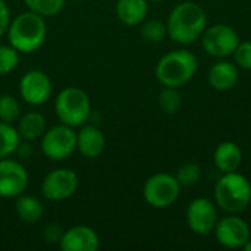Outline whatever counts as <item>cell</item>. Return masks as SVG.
Returning <instances> with one entry per match:
<instances>
[{
  "instance_id": "1",
  "label": "cell",
  "mask_w": 251,
  "mask_h": 251,
  "mask_svg": "<svg viewBox=\"0 0 251 251\" xmlns=\"http://www.w3.org/2000/svg\"><path fill=\"white\" fill-rule=\"evenodd\" d=\"M168 37L178 44H191L200 40L207 26L206 10L196 1L176 4L166 21Z\"/></svg>"
},
{
  "instance_id": "2",
  "label": "cell",
  "mask_w": 251,
  "mask_h": 251,
  "mask_svg": "<svg viewBox=\"0 0 251 251\" xmlns=\"http://www.w3.org/2000/svg\"><path fill=\"white\" fill-rule=\"evenodd\" d=\"M6 34L9 44L19 53H34L44 44L47 37L46 18L32 10L22 12L10 19Z\"/></svg>"
},
{
  "instance_id": "3",
  "label": "cell",
  "mask_w": 251,
  "mask_h": 251,
  "mask_svg": "<svg viewBox=\"0 0 251 251\" xmlns=\"http://www.w3.org/2000/svg\"><path fill=\"white\" fill-rule=\"evenodd\" d=\"M199 68V62L194 53L185 49H178L166 53L156 65L154 74L157 81L163 87L181 88L188 84Z\"/></svg>"
},
{
  "instance_id": "4",
  "label": "cell",
  "mask_w": 251,
  "mask_h": 251,
  "mask_svg": "<svg viewBox=\"0 0 251 251\" xmlns=\"http://www.w3.org/2000/svg\"><path fill=\"white\" fill-rule=\"evenodd\" d=\"M215 203L228 215L244 212L251 203V182L238 171L224 174L215 185Z\"/></svg>"
},
{
  "instance_id": "5",
  "label": "cell",
  "mask_w": 251,
  "mask_h": 251,
  "mask_svg": "<svg viewBox=\"0 0 251 251\" xmlns=\"http://www.w3.org/2000/svg\"><path fill=\"white\" fill-rule=\"evenodd\" d=\"M91 101L88 94L78 87H65L54 99V113L60 124L76 128L91 118Z\"/></svg>"
},
{
  "instance_id": "6",
  "label": "cell",
  "mask_w": 251,
  "mask_h": 251,
  "mask_svg": "<svg viewBox=\"0 0 251 251\" xmlns=\"http://www.w3.org/2000/svg\"><path fill=\"white\" fill-rule=\"evenodd\" d=\"M40 149L49 160L62 162L76 150V132L65 124L53 125L40 138Z\"/></svg>"
},
{
  "instance_id": "7",
  "label": "cell",
  "mask_w": 251,
  "mask_h": 251,
  "mask_svg": "<svg viewBox=\"0 0 251 251\" xmlns=\"http://www.w3.org/2000/svg\"><path fill=\"white\" fill-rule=\"evenodd\" d=\"M181 188L182 187L176 181L175 175L160 172L151 175L144 182L143 197L149 206L154 209H166L178 200Z\"/></svg>"
},
{
  "instance_id": "8",
  "label": "cell",
  "mask_w": 251,
  "mask_h": 251,
  "mask_svg": "<svg viewBox=\"0 0 251 251\" xmlns=\"http://www.w3.org/2000/svg\"><path fill=\"white\" fill-rule=\"evenodd\" d=\"M200 40L204 51L218 59H225L232 56L238 43L241 41L237 31L226 24H216L212 26H206Z\"/></svg>"
},
{
  "instance_id": "9",
  "label": "cell",
  "mask_w": 251,
  "mask_h": 251,
  "mask_svg": "<svg viewBox=\"0 0 251 251\" xmlns=\"http://www.w3.org/2000/svg\"><path fill=\"white\" fill-rule=\"evenodd\" d=\"M79 185L76 172L68 168L50 171L41 181V194L49 201H63L71 199Z\"/></svg>"
},
{
  "instance_id": "10",
  "label": "cell",
  "mask_w": 251,
  "mask_h": 251,
  "mask_svg": "<svg viewBox=\"0 0 251 251\" xmlns=\"http://www.w3.org/2000/svg\"><path fill=\"white\" fill-rule=\"evenodd\" d=\"M19 96L29 106L44 104L53 93V84L50 76L40 69H31L19 79Z\"/></svg>"
},
{
  "instance_id": "11",
  "label": "cell",
  "mask_w": 251,
  "mask_h": 251,
  "mask_svg": "<svg viewBox=\"0 0 251 251\" xmlns=\"http://www.w3.org/2000/svg\"><path fill=\"white\" fill-rule=\"evenodd\" d=\"M28 172L19 160L0 159V199L9 200L24 194L28 187Z\"/></svg>"
},
{
  "instance_id": "12",
  "label": "cell",
  "mask_w": 251,
  "mask_h": 251,
  "mask_svg": "<svg viewBox=\"0 0 251 251\" xmlns=\"http://www.w3.org/2000/svg\"><path fill=\"white\" fill-rule=\"evenodd\" d=\"M218 206L215 201L199 197L194 199L187 207V224L188 228L197 235L212 234L218 224Z\"/></svg>"
},
{
  "instance_id": "13",
  "label": "cell",
  "mask_w": 251,
  "mask_h": 251,
  "mask_svg": "<svg viewBox=\"0 0 251 251\" xmlns=\"http://www.w3.org/2000/svg\"><path fill=\"white\" fill-rule=\"evenodd\" d=\"M213 232L222 247L232 250L243 249V246L251 238L249 224L237 215H228L219 219Z\"/></svg>"
},
{
  "instance_id": "14",
  "label": "cell",
  "mask_w": 251,
  "mask_h": 251,
  "mask_svg": "<svg viewBox=\"0 0 251 251\" xmlns=\"http://www.w3.org/2000/svg\"><path fill=\"white\" fill-rule=\"evenodd\" d=\"M59 247L62 251H97L100 249V237L91 226L75 225L63 231Z\"/></svg>"
},
{
  "instance_id": "15",
  "label": "cell",
  "mask_w": 251,
  "mask_h": 251,
  "mask_svg": "<svg viewBox=\"0 0 251 251\" xmlns=\"http://www.w3.org/2000/svg\"><path fill=\"white\" fill-rule=\"evenodd\" d=\"M106 149V137L103 131L91 125H82L76 132V150L87 159H97Z\"/></svg>"
},
{
  "instance_id": "16",
  "label": "cell",
  "mask_w": 251,
  "mask_h": 251,
  "mask_svg": "<svg viewBox=\"0 0 251 251\" xmlns=\"http://www.w3.org/2000/svg\"><path fill=\"white\" fill-rule=\"evenodd\" d=\"M209 84L218 91H228L234 88L240 79V68L228 60L216 62L207 74Z\"/></svg>"
},
{
  "instance_id": "17",
  "label": "cell",
  "mask_w": 251,
  "mask_h": 251,
  "mask_svg": "<svg viewBox=\"0 0 251 251\" xmlns=\"http://www.w3.org/2000/svg\"><path fill=\"white\" fill-rule=\"evenodd\" d=\"M213 162L222 174L235 172L243 163V150L234 141H224L215 149Z\"/></svg>"
},
{
  "instance_id": "18",
  "label": "cell",
  "mask_w": 251,
  "mask_h": 251,
  "mask_svg": "<svg viewBox=\"0 0 251 251\" xmlns=\"http://www.w3.org/2000/svg\"><path fill=\"white\" fill-rule=\"evenodd\" d=\"M116 16L118 19L128 26H135L146 21L149 13L147 0H118L116 3Z\"/></svg>"
},
{
  "instance_id": "19",
  "label": "cell",
  "mask_w": 251,
  "mask_h": 251,
  "mask_svg": "<svg viewBox=\"0 0 251 251\" xmlns=\"http://www.w3.org/2000/svg\"><path fill=\"white\" fill-rule=\"evenodd\" d=\"M16 129L22 140L35 141V140H40L43 137V134L46 132L47 122H46V118L43 113H40L37 110H31V112L21 115V118L18 119Z\"/></svg>"
},
{
  "instance_id": "20",
  "label": "cell",
  "mask_w": 251,
  "mask_h": 251,
  "mask_svg": "<svg viewBox=\"0 0 251 251\" xmlns=\"http://www.w3.org/2000/svg\"><path fill=\"white\" fill-rule=\"evenodd\" d=\"M15 212L19 221L25 224H37L44 216V204L34 196L21 194L16 197Z\"/></svg>"
},
{
  "instance_id": "21",
  "label": "cell",
  "mask_w": 251,
  "mask_h": 251,
  "mask_svg": "<svg viewBox=\"0 0 251 251\" xmlns=\"http://www.w3.org/2000/svg\"><path fill=\"white\" fill-rule=\"evenodd\" d=\"M21 141L19 132L13 124L0 121V159L10 157Z\"/></svg>"
},
{
  "instance_id": "22",
  "label": "cell",
  "mask_w": 251,
  "mask_h": 251,
  "mask_svg": "<svg viewBox=\"0 0 251 251\" xmlns=\"http://www.w3.org/2000/svg\"><path fill=\"white\" fill-rule=\"evenodd\" d=\"M159 107L166 115L176 113L182 106V96L179 93V88L174 87H163L157 97Z\"/></svg>"
},
{
  "instance_id": "23",
  "label": "cell",
  "mask_w": 251,
  "mask_h": 251,
  "mask_svg": "<svg viewBox=\"0 0 251 251\" xmlns=\"http://www.w3.org/2000/svg\"><path fill=\"white\" fill-rule=\"evenodd\" d=\"M140 34H141L143 40H146L147 43H160L168 37L166 22H162L159 19L143 21Z\"/></svg>"
},
{
  "instance_id": "24",
  "label": "cell",
  "mask_w": 251,
  "mask_h": 251,
  "mask_svg": "<svg viewBox=\"0 0 251 251\" xmlns=\"http://www.w3.org/2000/svg\"><path fill=\"white\" fill-rule=\"evenodd\" d=\"M66 0H24L28 10H32L44 18L57 15L63 9Z\"/></svg>"
},
{
  "instance_id": "25",
  "label": "cell",
  "mask_w": 251,
  "mask_h": 251,
  "mask_svg": "<svg viewBox=\"0 0 251 251\" xmlns=\"http://www.w3.org/2000/svg\"><path fill=\"white\" fill-rule=\"evenodd\" d=\"M21 115V104L16 97H13L12 94L0 96V121L13 124L18 122Z\"/></svg>"
},
{
  "instance_id": "26",
  "label": "cell",
  "mask_w": 251,
  "mask_h": 251,
  "mask_svg": "<svg viewBox=\"0 0 251 251\" xmlns=\"http://www.w3.org/2000/svg\"><path fill=\"white\" fill-rule=\"evenodd\" d=\"M175 178L181 187H193L201 179V168L194 162H187L178 168Z\"/></svg>"
},
{
  "instance_id": "27",
  "label": "cell",
  "mask_w": 251,
  "mask_h": 251,
  "mask_svg": "<svg viewBox=\"0 0 251 251\" xmlns=\"http://www.w3.org/2000/svg\"><path fill=\"white\" fill-rule=\"evenodd\" d=\"M21 60V53L10 44H0V75L13 72Z\"/></svg>"
},
{
  "instance_id": "28",
  "label": "cell",
  "mask_w": 251,
  "mask_h": 251,
  "mask_svg": "<svg viewBox=\"0 0 251 251\" xmlns=\"http://www.w3.org/2000/svg\"><path fill=\"white\" fill-rule=\"evenodd\" d=\"M234 60L235 65L241 69L250 71L251 69V41H240L235 51H234Z\"/></svg>"
},
{
  "instance_id": "29",
  "label": "cell",
  "mask_w": 251,
  "mask_h": 251,
  "mask_svg": "<svg viewBox=\"0 0 251 251\" xmlns=\"http://www.w3.org/2000/svg\"><path fill=\"white\" fill-rule=\"evenodd\" d=\"M43 235H44L46 243H49V244H57V246H59V243H60V240H62V235H63V229H62L60 225L51 224V225L46 226Z\"/></svg>"
},
{
  "instance_id": "30",
  "label": "cell",
  "mask_w": 251,
  "mask_h": 251,
  "mask_svg": "<svg viewBox=\"0 0 251 251\" xmlns=\"http://www.w3.org/2000/svg\"><path fill=\"white\" fill-rule=\"evenodd\" d=\"M10 19H12V16H10V9H9L7 3L4 0H0V37L6 34Z\"/></svg>"
},
{
  "instance_id": "31",
  "label": "cell",
  "mask_w": 251,
  "mask_h": 251,
  "mask_svg": "<svg viewBox=\"0 0 251 251\" xmlns=\"http://www.w3.org/2000/svg\"><path fill=\"white\" fill-rule=\"evenodd\" d=\"M34 153V147H32V141H28V140H22L19 141L16 150H15V154L21 159V160H26L32 156Z\"/></svg>"
},
{
  "instance_id": "32",
  "label": "cell",
  "mask_w": 251,
  "mask_h": 251,
  "mask_svg": "<svg viewBox=\"0 0 251 251\" xmlns=\"http://www.w3.org/2000/svg\"><path fill=\"white\" fill-rule=\"evenodd\" d=\"M243 249H244L246 251H251V238L247 241V243H246V244H244V246H243Z\"/></svg>"
},
{
  "instance_id": "33",
  "label": "cell",
  "mask_w": 251,
  "mask_h": 251,
  "mask_svg": "<svg viewBox=\"0 0 251 251\" xmlns=\"http://www.w3.org/2000/svg\"><path fill=\"white\" fill-rule=\"evenodd\" d=\"M147 1H151V3H162V1H165V0H147Z\"/></svg>"
}]
</instances>
